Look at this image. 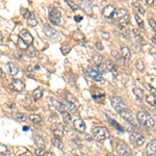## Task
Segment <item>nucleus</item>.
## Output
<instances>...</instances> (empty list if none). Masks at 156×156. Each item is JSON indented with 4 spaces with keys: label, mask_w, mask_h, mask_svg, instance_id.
<instances>
[{
    "label": "nucleus",
    "mask_w": 156,
    "mask_h": 156,
    "mask_svg": "<svg viewBox=\"0 0 156 156\" xmlns=\"http://www.w3.org/2000/svg\"><path fill=\"white\" fill-rule=\"evenodd\" d=\"M137 121L139 122V124L144 125L147 128H153L155 125V121L153 120L151 116L149 114H147L146 112H139L136 116Z\"/></svg>",
    "instance_id": "obj_1"
},
{
    "label": "nucleus",
    "mask_w": 156,
    "mask_h": 156,
    "mask_svg": "<svg viewBox=\"0 0 156 156\" xmlns=\"http://www.w3.org/2000/svg\"><path fill=\"white\" fill-rule=\"evenodd\" d=\"M92 133H93V136L95 137L97 141H104V139H108L109 137V131L105 128V127H94L92 129Z\"/></svg>",
    "instance_id": "obj_2"
},
{
    "label": "nucleus",
    "mask_w": 156,
    "mask_h": 156,
    "mask_svg": "<svg viewBox=\"0 0 156 156\" xmlns=\"http://www.w3.org/2000/svg\"><path fill=\"white\" fill-rule=\"evenodd\" d=\"M116 150H117V153L120 156H131L132 155V151H131L130 147L123 141H120L117 143Z\"/></svg>",
    "instance_id": "obj_3"
},
{
    "label": "nucleus",
    "mask_w": 156,
    "mask_h": 156,
    "mask_svg": "<svg viewBox=\"0 0 156 156\" xmlns=\"http://www.w3.org/2000/svg\"><path fill=\"white\" fill-rule=\"evenodd\" d=\"M129 139H130L131 143H132L134 146H136V147H141V146H143L146 141L145 136H144L143 134H141V133L136 132V131L131 132L130 136H129Z\"/></svg>",
    "instance_id": "obj_4"
},
{
    "label": "nucleus",
    "mask_w": 156,
    "mask_h": 156,
    "mask_svg": "<svg viewBox=\"0 0 156 156\" xmlns=\"http://www.w3.org/2000/svg\"><path fill=\"white\" fill-rule=\"evenodd\" d=\"M85 73L87 77H90L91 79H93V80L97 81V82H102V81H103L102 75L97 71V70L94 69V68H92V67L87 68V69L85 70Z\"/></svg>",
    "instance_id": "obj_5"
},
{
    "label": "nucleus",
    "mask_w": 156,
    "mask_h": 156,
    "mask_svg": "<svg viewBox=\"0 0 156 156\" xmlns=\"http://www.w3.org/2000/svg\"><path fill=\"white\" fill-rule=\"evenodd\" d=\"M112 107L116 109V112H122L123 109H125V108H127V105L126 103H125L124 101H123V99L121 97H118V96H114V97L112 98Z\"/></svg>",
    "instance_id": "obj_6"
},
{
    "label": "nucleus",
    "mask_w": 156,
    "mask_h": 156,
    "mask_svg": "<svg viewBox=\"0 0 156 156\" xmlns=\"http://www.w3.org/2000/svg\"><path fill=\"white\" fill-rule=\"evenodd\" d=\"M61 14L59 12V9H52L49 12V20L52 24L54 25H58L61 23Z\"/></svg>",
    "instance_id": "obj_7"
},
{
    "label": "nucleus",
    "mask_w": 156,
    "mask_h": 156,
    "mask_svg": "<svg viewBox=\"0 0 156 156\" xmlns=\"http://www.w3.org/2000/svg\"><path fill=\"white\" fill-rule=\"evenodd\" d=\"M119 114H120V116L122 117V118L124 119L125 121H127V122L130 123V124L136 126V122H135L134 117H133L132 112H130V109H129L128 107L125 108V109H123L122 112H119Z\"/></svg>",
    "instance_id": "obj_8"
},
{
    "label": "nucleus",
    "mask_w": 156,
    "mask_h": 156,
    "mask_svg": "<svg viewBox=\"0 0 156 156\" xmlns=\"http://www.w3.org/2000/svg\"><path fill=\"white\" fill-rule=\"evenodd\" d=\"M19 38L23 41L24 44L27 47L29 46V45H32V43H34V38H32V36L29 34V31L26 29H22L21 31H20Z\"/></svg>",
    "instance_id": "obj_9"
},
{
    "label": "nucleus",
    "mask_w": 156,
    "mask_h": 156,
    "mask_svg": "<svg viewBox=\"0 0 156 156\" xmlns=\"http://www.w3.org/2000/svg\"><path fill=\"white\" fill-rule=\"evenodd\" d=\"M44 32L48 38L53 39V40L58 38V32H57L54 28L51 27L50 25H48V24H45L44 25Z\"/></svg>",
    "instance_id": "obj_10"
},
{
    "label": "nucleus",
    "mask_w": 156,
    "mask_h": 156,
    "mask_svg": "<svg viewBox=\"0 0 156 156\" xmlns=\"http://www.w3.org/2000/svg\"><path fill=\"white\" fill-rule=\"evenodd\" d=\"M51 130H52V132L55 134V136L61 137L63 135L65 127H63L61 124H59V123H55V124H53L52 126H51Z\"/></svg>",
    "instance_id": "obj_11"
},
{
    "label": "nucleus",
    "mask_w": 156,
    "mask_h": 156,
    "mask_svg": "<svg viewBox=\"0 0 156 156\" xmlns=\"http://www.w3.org/2000/svg\"><path fill=\"white\" fill-rule=\"evenodd\" d=\"M48 103L50 104L52 107H54L55 109L58 110V112H65V107H63V104L61 103V102L57 101V100L54 99V98H48Z\"/></svg>",
    "instance_id": "obj_12"
},
{
    "label": "nucleus",
    "mask_w": 156,
    "mask_h": 156,
    "mask_svg": "<svg viewBox=\"0 0 156 156\" xmlns=\"http://www.w3.org/2000/svg\"><path fill=\"white\" fill-rule=\"evenodd\" d=\"M73 126L74 128L77 131H79V132H85V128H87L85 123L83 122V120H81V119H75V120L73 121Z\"/></svg>",
    "instance_id": "obj_13"
},
{
    "label": "nucleus",
    "mask_w": 156,
    "mask_h": 156,
    "mask_svg": "<svg viewBox=\"0 0 156 156\" xmlns=\"http://www.w3.org/2000/svg\"><path fill=\"white\" fill-rule=\"evenodd\" d=\"M146 152H147L148 155H154V154H156V139H152L150 143L147 144Z\"/></svg>",
    "instance_id": "obj_14"
},
{
    "label": "nucleus",
    "mask_w": 156,
    "mask_h": 156,
    "mask_svg": "<svg viewBox=\"0 0 156 156\" xmlns=\"http://www.w3.org/2000/svg\"><path fill=\"white\" fill-rule=\"evenodd\" d=\"M128 15V12H127V9H117L116 11L114 12V14H112V18L116 20H120L122 19V18H124L125 16Z\"/></svg>",
    "instance_id": "obj_15"
},
{
    "label": "nucleus",
    "mask_w": 156,
    "mask_h": 156,
    "mask_svg": "<svg viewBox=\"0 0 156 156\" xmlns=\"http://www.w3.org/2000/svg\"><path fill=\"white\" fill-rule=\"evenodd\" d=\"M120 55L124 61H129L131 58V51L128 47L126 46H123L121 48V51H120Z\"/></svg>",
    "instance_id": "obj_16"
},
{
    "label": "nucleus",
    "mask_w": 156,
    "mask_h": 156,
    "mask_svg": "<svg viewBox=\"0 0 156 156\" xmlns=\"http://www.w3.org/2000/svg\"><path fill=\"white\" fill-rule=\"evenodd\" d=\"M11 87L16 92H22L24 90V85L21 80H19V79H15V80L13 81V83L11 85Z\"/></svg>",
    "instance_id": "obj_17"
},
{
    "label": "nucleus",
    "mask_w": 156,
    "mask_h": 156,
    "mask_svg": "<svg viewBox=\"0 0 156 156\" xmlns=\"http://www.w3.org/2000/svg\"><path fill=\"white\" fill-rule=\"evenodd\" d=\"M63 107H65V110L68 112L69 114H75L77 112V106L73 103H70V102L66 101V102H63Z\"/></svg>",
    "instance_id": "obj_18"
},
{
    "label": "nucleus",
    "mask_w": 156,
    "mask_h": 156,
    "mask_svg": "<svg viewBox=\"0 0 156 156\" xmlns=\"http://www.w3.org/2000/svg\"><path fill=\"white\" fill-rule=\"evenodd\" d=\"M114 11H116V9H114V5H107V7H105L103 9V11H102V14H103L104 17L110 18V17H112V14H114Z\"/></svg>",
    "instance_id": "obj_19"
},
{
    "label": "nucleus",
    "mask_w": 156,
    "mask_h": 156,
    "mask_svg": "<svg viewBox=\"0 0 156 156\" xmlns=\"http://www.w3.org/2000/svg\"><path fill=\"white\" fill-rule=\"evenodd\" d=\"M133 36H134L135 40L137 41V43H139V45H146L147 43H146L145 39L143 38V36L141 34V32H139V29H133Z\"/></svg>",
    "instance_id": "obj_20"
},
{
    "label": "nucleus",
    "mask_w": 156,
    "mask_h": 156,
    "mask_svg": "<svg viewBox=\"0 0 156 156\" xmlns=\"http://www.w3.org/2000/svg\"><path fill=\"white\" fill-rule=\"evenodd\" d=\"M132 7H134L135 9H136L137 13H139L141 15H145V9H144L143 5H141V2H139V1H134V2H132Z\"/></svg>",
    "instance_id": "obj_21"
},
{
    "label": "nucleus",
    "mask_w": 156,
    "mask_h": 156,
    "mask_svg": "<svg viewBox=\"0 0 156 156\" xmlns=\"http://www.w3.org/2000/svg\"><path fill=\"white\" fill-rule=\"evenodd\" d=\"M96 70H97L100 74H105V73H107V72H109V69H108L107 65L104 63H100V65H97V69Z\"/></svg>",
    "instance_id": "obj_22"
},
{
    "label": "nucleus",
    "mask_w": 156,
    "mask_h": 156,
    "mask_svg": "<svg viewBox=\"0 0 156 156\" xmlns=\"http://www.w3.org/2000/svg\"><path fill=\"white\" fill-rule=\"evenodd\" d=\"M51 143H52V145L54 146V147L58 148V149H63V143H61V137H57V136L52 137V139H51Z\"/></svg>",
    "instance_id": "obj_23"
},
{
    "label": "nucleus",
    "mask_w": 156,
    "mask_h": 156,
    "mask_svg": "<svg viewBox=\"0 0 156 156\" xmlns=\"http://www.w3.org/2000/svg\"><path fill=\"white\" fill-rule=\"evenodd\" d=\"M146 101L148 104H150L151 106H156V96L149 94V95L146 96Z\"/></svg>",
    "instance_id": "obj_24"
},
{
    "label": "nucleus",
    "mask_w": 156,
    "mask_h": 156,
    "mask_svg": "<svg viewBox=\"0 0 156 156\" xmlns=\"http://www.w3.org/2000/svg\"><path fill=\"white\" fill-rule=\"evenodd\" d=\"M7 67H9V71L12 75H17L19 70H18V67L15 65L14 63H7Z\"/></svg>",
    "instance_id": "obj_25"
},
{
    "label": "nucleus",
    "mask_w": 156,
    "mask_h": 156,
    "mask_svg": "<svg viewBox=\"0 0 156 156\" xmlns=\"http://www.w3.org/2000/svg\"><path fill=\"white\" fill-rule=\"evenodd\" d=\"M34 139H36V145L39 146V148L44 150V148H45V141H44V139H43L41 135H36V136H34Z\"/></svg>",
    "instance_id": "obj_26"
},
{
    "label": "nucleus",
    "mask_w": 156,
    "mask_h": 156,
    "mask_svg": "<svg viewBox=\"0 0 156 156\" xmlns=\"http://www.w3.org/2000/svg\"><path fill=\"white\" fill-rule=\"evenodd\" d=\"M73 38L78 42H81L82 40H85V34L80 31V30H75L73 32Z\"/></svg>",
    "instance_id": "obj_27"
},
{
    "label": "nucleus",
    "mask_w": 156,
    "mask_h": 156,
    "mask_svg": "<svg viewBox=\"0 0 156 156\" xmlns=\"http://www.w3.org/2000/svg\"><path fill=\"white\" fill-rule=\"evenodd\" d=\"M26 53H27V55H29L30 57H34V56H36V55L38 54L36 49L34 47V45H29V46L26 48Z\"/></svg>",
    "instance_id": "obj_28"
},
{
    "label": "nucleus",
    "mask_w": 156,
    "mask_h": 156,
    "mask_svg": "<svg viewBox=\"0 0 156 156\" xmlns=\"http://www.w3.org/2000/svg\"><path fill=\"white\" fill-rule=\"evenodd\" d=\"M105 63L107 65V67H108V69H109V71L114 73V75H117V74H118V70H117L116 65H114V63H112V61H107Z\"/></svg>",
    "instance_id": "obj_29"
},
{
    "label": "nucleus",
    "mask_w": 156,
    "mask_h": 156,
    "mask_svg": "<svg viewBox=\"0 0 156 156\" xmlns=\"http://www.w3.org/2000/svg\"><path fill=\"white\" fill-rule=\"evenodd\" d=\"M133 94H134V96L137 98L139 100H143L144 98V93L143 91H141V89H139V87H134V89L132 90Z\"/></svg>",
    "instance_id": "obj_30"
},
{
    "label": "nucleus",
    "mask_w": 156,
    "mask_h": 156,
    "mask_svg": "<svg viewBox=\"0 0 156 156\" xmlns=\"http://www.w3.org/2000/svg\"><path fill=\"white\" fill-rule=\"evenodd\" d=\"M29 120L31 121L34 124H39V123H41V121H42V118H41V116H39V114H30Z\"/></svg>",
    "instance_id": "obj_31"
},
{
    "label": "nucleus",
    "mask_w": 156,
    "mask_h": 156,
    "mask_svg": "<svg viewBox=\"0 0 156 156\" xmlns=\"http://www.w3.org/2000/svg\"><path fill=\"white\" fill-rule=\"evenodd\" d=\"M135 67H136V69L139 70V72H144V71H145V63H144V61H141V58L137 59L136 63H135Z\"/></svg>",
    "instance_id": "obj_32"
},
{
    "label": "nucleus",
    "mask_w": 156,
    "mask_h": 156,
    "mask_svg": "<svg viewBox=\"0 0 156 156\" xmlns=\"http://www.w3.org/2000/svg\"><path fill=\"white\" fill-rule=\"evenodd\" d=\"M43 96V91L42 89H36L34 91V98L36 100H39L40 98H42Z\"/></svg>",
    "instance_id": "obj_33"
},
{
    "label": "nucleus",
    "mask_w": 156,
    "mask_h": 156,
    "mask_svg": "<svg viewBox=\"0 0 156 156\" xmlns=\"http://www.w3.org/2000/svg\"><path fill=\"white\" fill-rule=\"evenodd\" d=\"M93 59H94V61L97 63V65H100V63H103V61H104L103 56H101L100 54H94L93 55Z\"/></svg>",
    "instance_id": "obj_34"
},
{
    "label": "nucleus",
    "mask_w": 156,
    "mask_h": 156,
    "mask_svg": "<svg viewBox=\"0 0 156 156\" xmlns=\"http://www.w3.org/2000/svg\"><path fill=\"white\" fill-rule=\"evenodd\" d=\"M61 117H63V122H66V123H69L70 121H71V116H70V114L68 112H61Z\"/></svg>",
    "instance_id": "obj_35"
},
{
    "label": "nucleus",
    "mask_w": 156,
    "mask_h": 156,
    "mask_svg": "<svg viewBox=\"0 0 156 156\" xmlns=\"http://www.w3.org/2000/svg\"><path fill=\"white\" fill-rule=\"evenodd\" d=\"M67 101L70 102V103H73L75 104L76 102H77V98L75 97L74 95H72V94H67Z\"/></svg>",
    "instance_id": "obj_36"
},
{
    "label": "nucleus",
    "mask_w": 156,
    "mask_h": 156,
    "mask_svg": "<svg viewBox=\"0 0 156 156\" xmlns=\"http://www.w3.org/2000/svg\"><path fill=\"white\" fill-rule=\"evenodd\" d=\"M21 15L23 16L24 18H26V19H29L30 18V16H31V14H30V12L28 11L27 9H24V7H22L21 9Z\"/></svg>",
    "instance_id": "obj_37"
},
{
    "label": "nucleus",
    "mask_w": 156,
    "mask_h": 156,
    "mask_svg": "<svg viewBox=\"0 0 156 156\" xmlns=\"http://www.w3.org/2000/svg\"><path fill=\"white\" fill-rule=\"evenodd\" d=\"M112 55L114 57V58H116V61H118V63H122V61H124V59H123L122 57H121V55L119 54V53L117 52L116 50H112Z\"/></svg>",
    "instance_id": "obj_38"
},
{
    "label": "nucleus",
    "mask_w": 156,
    "mask_h": 156,
    "mask_svg": "<svg viewBox=\"0 0 156 156\" xmlns=\"http://www.w3.org/2000/svg\"><path fill=\"white\" fill-rule=\"evenodd\" d=\"M134 18H135V21L137 22V24H139V26L141 28H144L145 27V24H144V21H143V19H141V17H139L137 14H135L134 15Z\"/></svg>",
    "instance_id": "obj_39"
},
{
    "label": "nucleus",
    "mask_w": 156,
    "mask_h": 156,
    "mask_svg": "<svg viewBox=\"0 0 156 156\" xmlns=\"http://www.w3.org/2000/svg\"><path fill=\"white\" fill-rule=\"evenodd\" d=\"M16 119L18 121H20V122H24V121H26V116L25 114H22V112H17L16 114Z\"/></svg>",
    "instance_id": "obj_40"
},
{
    "label": "nucleus",
    "mask_w": 156,
    "mask_h": 156,
    "mask_svg": "<svg viewBox=\"0 0 156 156\" xmlns=\"http://www.w3.org/2000/svg\"><path fill=\"white\" fill-rule=\"evenodd\" d=\"M145 87L146 89L148 90V91H150V93H152V95L156 96V89L154 87H152L151 85H149V83H145Z\"/></svg>",
    "instance_id": "obj_41"
},
{
    "label": "nucleus",
    "mask_w": 156,
    "mask_h": 156,
    "mask_svg": "<svg viewBox=\"0 0 156 156\" xmlns=\"http://www.w3.org/2000/svg\"><path fill=\"white\" fill-rule=\"evenodd\" d=\"M0 154H3V155L9 154V149H7V147L2 145V144H0Z\"/></svg>",
    "instance_id": "obj_42"
},
{
    "label": "nucleus",
    "mask_w": 156,
    "mask_h": 156,
    "mask_svg": "<svg viewBox=\"0 0 156 156\" xmlns=\"http://www.w3.org/2000/svg\"><path fill=\"white\" fill-rule=\"evenodd\" d=\"M67 4L69 5V7H71L73 11H77V9H79V7H78L76 3H74L73 1H70V0H69V1H67Z\"/></svg>",
    "instance_id": "obj_43"
},
{
    "label": "nucleus",
    "mask_w": 156,
    "mask_h": 156,
    "mask_svg": "<svg viewBox=\"0 0 156 156\" xmlns=\"http://www.w3.org/2000/svg\"><path fill=\"white\" fill-rule=\"evenodd\" d=\"M107 120H108V122H109L110 124H112V125H114V127H116V128H117V129H119V130H120V131H123V128L120 126V124H118V123H117V122H114V120H112V119H109V118H108Z\"/></svg>",
    "instance_id": "obj_44"
},
{
    "label": "nucleus",
    "mask_w": 156,
    "mask_h": 156,
    "mask_svg": "<svg viewBox=\"0 0 156 156\" xmlns=\"http://www.w3.org/2000/svg\"><path fill=\"white\" fill-rule=\"evenodd\" d=\"M61 51H63V54H68V53L71 51V47H70L69 45H63V46L61 47Z\"/></svg>",
    "instance_id": "obj_45"
},
{
    "label": "nucleus",
    "mask_w": 156,
    "mask_h": 156,
    "mask_svg": "<svg viewBox=\"0 0 156 156\" xmlns=\"http://www.w3.org/2000/svg\"><path fill=\"white\" fill-rule=\"evenodd\" d=\"M149 24H150V26H151V28L152 29L154 30V31H156V21L154 19H149Z\"/></svg>",
    "instance_id": "obj_46"
},
{
    "label": "nucleus",
    "mask_w": 156,
    "mask_h": 156,
    "mask_svg": "<svg viewBox=\"0 0 156 156\" xmlns=\"http://www.w3.org/2000/svg\"><path fill=\"white\" fill-rule=\"evenodd\" d=\"M36 24H38V21L34 18H29L28 19V25L29 26H36Z\"/></svg>",
    "instance_id": "obj_47"
},
{
    "label": "nucleus",
    "mask_w": 156,
    "mask_h": 156,
    "mask_svg": "<svg viewBox=\"0 0 156 156\" xmlns=\"http://www.w3.org/2000/svg\"><path fill=\"white\" fill-rule=\"evenodd\" d=\"M118 22H119V23H122V24H123V23H125V24L128 23V22H129V15L125 16L124 18H122V19L118 20Z\"/></svg>",
    "instance_id": "obj_48"
},
{
    "label": "nucleus",
    "mask_w": 156,
    "mask_h": 156,
    "mask_svg": "<svg viewBox=\"0 0 156 156\" xmlns=\"http://www.w3.org/2000/svg\"><path fill=\"white\" fill-rule=\"evenodd\" d=\"M34 154H36V155H38V156H43L45 154V152H44V150H43V149L38 148V149L34 151Z\"/></svg>",
    "instance_id": "obj_49"
},
{
    "label": "nucleus",
    "mask_w": 156,
    "mask_h": 156,
    "mask_svg": "<svg viewBox=\"0 0 156 156\" xmlns=\"http://www.w3.org/2000/svg\"><path fill=\"white\" fill-rule=\"evenodd\" d=\"M104 96H105V94H104L103 92H100L99 97H100V98H103ZM93 98H94V99H96V100H98V97H97V96H96V94H93Z\"/></svg>",
    "instance_id": "obj_50"
},
{
    "label": "nucleus",
    "mask_w": 156,
    "mask_h": 156,
    "mask_svg": "<svg viewBox=\"0 0 156 156\" xmlns=\"http://www.w3.org/2000/svg\"><path fill=\"white\" fill-rule=\"evenodd\" d=\"M154 2H155V0H147L146 1V3L150 7H154Z\"/></svg>",
    "instance_id": "obj_51"
},
{
    "label": "nucleus",
    "mask_w": 156,
    "mask_h": 156,
    "mask_svg": "<svg viewBox=\"0 0 156 156\" xmlns=\"http://www.w3.org/2000/svg\"><path fill=\"white\" fill-rule=\"evenodd\" d=\"M96 47H97L98 50H103V46H102V44L100 42L96 43Z\"/></svg>",
    "instance_id": "obj_52"
},
{
    "label": "nucleus",
    "mask_w": 156,
    "mask_h": 156,
    "mask_svg": "<svg viewBox=\"0 0 156 156\" xmlns=\"http://www.w3.org/2000/svg\"><path fill=\"white\" fill-rule=\"evenodd\" d=\"M132 49H133V51H134V52H139V46H136V45H133L132 46Z\"/></svg>",
    "instance_id": "obj_53"
},
{
    "label": "nucleus",
    "mask_w": 156,
    "mask_h": 156,
    "mask_svg": "<svg viewBox=\"0 0 156 156\" xmlns=\"http://www.w3.org/2000/svg\"><path fill=\"white\" fill-rule=\"evenodd\" d=\"M151 41H152V43H154V44H155V45H156V34H154V36H152Z\"/></svg>",
    "instance_id": "obj_54"
},
{
    "label": "nucleus",
    "mask_w": 156,
    "mask_h": 156,
    "mask_svg": "<svg viewBox=\"0 0 156 156\" xmlns=\"http://www.w3.org/2000/svg\"><path fill=\"white\" fill-rule=\"evenodd\" d=\"M5 76V74H4V72L2 71V69L0 68V77H4Z\"/></svg>",
    "instance_id": "obj_55"
},
{
    "label": "nucleus",
    "mask_w": 156,
    "mask_h": 156,
    "mask_svg": "<svg viewBox=\"0 0 156 156\" xmlns=\"http://www.w3.org/2000/svg\"><path fill=\"white\" fill-rule=\"evenodd\" d=\"M75 20H76L77 22L81 21V17H80V16H77V17H75Z\"/></svg>",
    "instance_id": "obj_56"
},
{
    "label": "nucleus",
    "mask_w": 156,
    "mask_h": 156,
    "mask_svg": "<svg viewBox=\"0 0 156 156\" xmlns=\"http://www.w3.org/2000/svg\"><path fill=\"white\" fill-rule=\"evenodd\" d=\"M2 43V36H1V34H0V44Z\"/></svg>",
    "instance_id": "obj_57"
},
{
    "label": "nucleus",
    "mask_w": 156,
    "mask_h": 156,
    "mask_svg": "<svg viewBox=\"0 0 156 156\" xmlns=\"http://www.w3.org/2000/svg\"><path fill=\"white\" fill-rule=\"evenodd\" d=\"M107 156H116V155H114V154H107Z\"/></svg>",
    "instance_id": "obj_58"
},
{
    "label": "nucleus",
    "mask_w": 156,
    "mask_h": 156,
    "mask_svg": "<svg viewBox=\"0 0 156 156\" xmlns=\"http://www.w3.org/2000/svg\"><path fill=\"white\" fill-rule=\"evenodd\" d=\"M154 7H156V1H155V2H154Z\"/></svg>",
    "instance_id": "obj_59"
},
{
    "label": "nucleus",
    "mask_w": 156,
    "mask_h": 156,
    "mask_svg": "<svg viewBox=\"0 0 156 156\" xmlns=\"http://www.w3.org/2000/svg\"><path fill=\"white\" fill-rule=\"evenodd\" d=\"M74 156H78V155H74Z\"/></svg>",
    "instance_id": "obj_60"
}]
</instances>
